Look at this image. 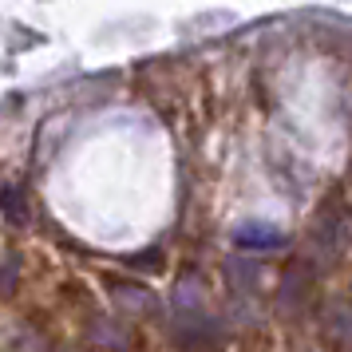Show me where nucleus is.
Returning <instances> with one entry per match:
<instances>
[{
  "instance_id": "nucleus-1",
  "label": "nucleus",
  "mask_w": 352,
  "mask_h": 352,
  "mask_svg": "<svg viewBox=\"0 0 352 352\" xmlns=\"http://www.w3.org/2000/svg\"><path fill=\"white\" fill-rule=\"evenodd\" d=\"M277 241H281V234H273V230H257V226H250V230H241L238 234V245H250V254L265 250V245H277Z\"/></svg>"
}]
</instances>
